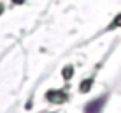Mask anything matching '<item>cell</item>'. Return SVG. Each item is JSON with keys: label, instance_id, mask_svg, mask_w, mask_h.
<instances>
[{"label": "cell", "instance_id": "5", "mask_svg": "<svg viewBox=\"0 0 121 113\" xmlns=\"http://www.w3.org/2000/svg\"><path fill=\"white\" fill-rule=\"evenodd\" d=\"M112 27H121V16H118V18L114 20V23H112Z\"/></svg>", "mask_w": 121, "mask_h": 113}, {"label": "cell", "instance_id": "3", "mask_svg": "<svg viewBox=\"0 0 121 113\" xmlns=\"http://www.w3.org/2000/svg\"><path fill=\"white\" fill-rule=\"evenodd\" d=\"M90 85H91V81H90V79H86V81H82L81 92H88V90H90Z\"/></svg>", "mask_w": 121, "mask_h": 113}, {"label": "cell", "instance_id": "2", "mask_svg": "<svg viewBox=\"0 0 121 113\" xmlns=\"http://www.w3.org/2000/svg\"><path fill=\"white\" fill-rule=\"evenodd\" d=\"M102 104H104V99L100 97L98 101H95V103H91V104L86 106V113H98L100 108H102Z\"/></svg>", "mask_w": 121, "mask_h": 113}, {"label": "cell", "instance_id": "1", "mask_svg": "<svg viewBox=\"0 0 121 113\" xmlns=\"http://www.w3.org/2000/svg\"><path fill=\"white\" fill-rule=\"evenodd\" d=\"M46 97L49 99V101H53V103H63L65 99H67V95L63 94V92H55V90H51V92H48V95Z\"/></svg>", "mask_w": 121, "mask_h": 113}, {"label": "cell", "instance_id": "4", "mask_svg": "<svg viewBox=\"0 0 121 113\" xmlns=\"http://www.w3.org/2000/svg\"><path fill=\"white\" fill-rule=\"evenodd\" d=\"M63 76H65L67 79L72 76V67H65V71H63Z\"/></svg>", "mask_w": 121, "mask_h": 113}, {"label": "cell", "instance_id": "7", "mask_svg": "<svg viewBox=\"0 0 121 113\" xmlns=\"http://www.w3.org/2000/svg\"><path fill=\"white\" fill-rule=\"evenodd\" d=\"M0 12H2V5H0Z\"/></svg>", "mask_w": 121, "mask_h": 113}, {"label": "cell", "instance_id": "6", "mask_svg": "<svg viewBox=\"0 0 121 113\" xmlns=\"http://www.w3.org/2000/svg\"><path fill=\"white\" fill-rule=\"evenodd\" d=\"M14 2H16V4H21V2H23V0H14Z\"/></svg>", "mask_w": 121, "mask_h": 113}]
</instances>
